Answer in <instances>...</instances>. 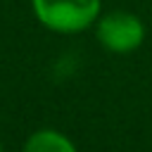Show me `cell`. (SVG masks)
Masks as SVG:
<instances>
[{
    "instance_id": "1",
    "label": "cell",
    "mask_w": 152,
    "mask_h": 152,
    "mask_svg": "<svg viewBox=\"0 0 152 152\" xmlns=\"http://www.w3.org/2000/svg\"><path fill=\"white\" fill-rule=\"evenodd\" d=\"M33 12L43 26L76 33L100 17V0H33Z\"/></svg>"
},
{
    "instance_id": "2",
    "label": "cell",
    "mask_w": 152,
    "mask_h": 152,
    "mask_svg": "<svg viewBox=\"0 0 152 152\" xmlns=\"http://www.w3.org/2000/svg\"><path fill=\"white\" fill-rule=\"evenodd\" d=\"M145 38L142 21L131 12H109L97 19V40L112 52H131Z\"/></svg>"
},
{
    "instance_id": "3",
    "label": "cell",
    "mask_w": 152,
    "mask_h": 152,
    "mask_svg": "<svg viewBox=\"0 0 152 152\" xmlns=\"http://www.w3.org/2000/svg\"><path fill=\"white\" fill-rule=\"evenodd\" d=\"M21 152H76L74 142L52 128H40L28 135Z\"/></svg>"
},
{
    "instance_id": "4",
    "label": "cell",
    "mask_w": 152,
    "mask_h": 152,
    "mask_svg": "<svg viewBox=\"0 0 152 152\" xmlns=\"http://www.w3.org/2000/svg\"><path fill=\"white\" fill-rule=\"evenodd\" d=\"M0 152H5V150H2V145H0Z\"/></svg>"
}]
</instances>
